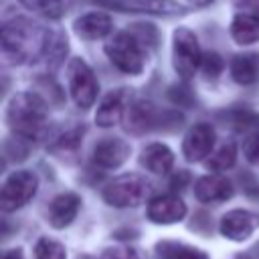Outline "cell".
<instances>
[{
    "instance_id": "5b68a950",
    "label": "cell",
    "mask_w": 259,
    "mask_h": 259,
    "mask_svg": "<svg viewBox=\"0 0 259 259\" xmlns=\"http://www.w3.org/2000/svg\"><path fill=\"white\" fill-rule=\"evenodd\" d=\"M67 77L75 105L81 109H89L97 99V81L89 65L81 59H73L67 67Z\"/></svg>"
},
{
    "instance_id": "e0dca14e",
    "label": "cell",
    "mask_w": 259,
    "mask_h": 259,
    "mask_svg": "<svg viewBox=\"0 0 259 259\" xmlns=\"http://www.w3.org/2000/svg\"><path fill=\"white\" fill-rule=\"evenodd\" d=\"M73 26H75V32L81 38L97 40V38H103V36L109 34L111 18L107 14H103V12H87L81 18H77Z\"/></svg>"
},
{
    "instance_id": "d6986e66",
    "label": "cell",
    "mask_w": 259,
    "mask_h": 259,
    "mask_svg": "<svg viewBox=\"0 0 259 259\" xmlns=\"http://www.w3.org/2000/svg\"><path fill=\"white\" fill-rule=\"evenodd\" d=\"M231 36L239 45H251L259 40V14L239 12L231 22Z\"/></svg>"
},
{
    "instance_id": "ffe728a7",
    "label": "cell",
    "mask_w": 259,
    "mask_h": 259,
    "mask_svg": "<svg viewBox=\"0 0 259 259\" xmlns=\"http://www.w3.org/2000/svg\"><path fill=\"white\" fill-rule=\"evenodd\" d=\"M231 77L239 85H253L259 77V57L257 55H237L231 61Z\"/></svg>"
},
{
    "instance_id": "f546056e",
    "label": "cell",
    "mask_w": 259,
    "mask_h": 259,
    "mask_svg": "<svg viewBox=\"0 0 259 259\" xmlns=\"http://www.w3.org/2000/svg\"><path fill=\"white\" fill-rule=\"evenodd\" d=\"M81 259H91V257H81Z\"/></svg>"
},
{
    "instance_id": "52a82bcc",
    "label": "cell",
    "mask_w": 259,
    "mask_h": 259,
    "mask_svg": "<svg viewBox=\"0 0 259 259\" xmlns=\"http://www.w3.org/2000/svg\"><path fill=\"white\" fill-rule=\"evenodd\" d=\"M36 186H38V180L28 170H18V172L10 174L0 192V208L4 212H12V210L24 206L34 196Z\"/></svg>"
},
{
    "instance_id": "f1b7e54d",
    "label": "cell",
    "mask_w": 259,
    "mask_h": 259,
    "mask_svg": "<svg viewBox=\"0 0 259 259\" xmlns=\"http://www.w3.org/2000/svg\"><path fill=\"white\" fill-rule=\"evenodd\" d=\"M192 4H196V6H204V4H210L212 0H190Z\"/></svg>"
},
{
    "instance_id": "3957f363",
    "label": "cell",
    "mask_w": 259,
    "mask_h": 259,
    "mask_svg": "<svg viewBox=\"0 0 259 259\" xmlns=\"http://www.w3.org/2000/svg\"><path fill=\"white\" fill-rule=\"evenodd\" d=\"M107 59L127 75H140L144 71V51L142 45L130 32H113L105 42Z\"/></svg>"
},
{
    "instance_id": "4fadbf2b",
    "label": "cell",
    "mask_w": 259,
    "mask_h": 259,
    "mask_svg": "<svg viewBox=\"0 0 259 259\" xmlns=\"http://www.w3.org/2000/svg\"><path fill=\"white\" fill-rule=\"evenodd\" d=\"M160 121H164V115L148 101H138L130 107L127 117H125V127L127 132L134 134H142V132H150L152 127H158Z\"/></svg>"
},
{
    "instance_id": "8992f818",
    "label": "cell",
    "mask_w": 259,
    "mask_h": 259,
    "mask_svg": "<svg viewBox=\"0 0 259 259\" xmlns=\"http://www.w3.org/2000/svg\"><path fill=\"white\" fill-rule=\"evenodd\" d=\"M202 55L198 49V40L194 32L188 28H176L174 30V49H172V63L176 73L182 79H190L194 71L200 67Z\"/></svg>"
},
{
    "instance_id": "30bf717a",
    "label": "cell",
    "mask_w": 259,
    "mask_h": 259,
    "mask_svg": "<svg viewBox=\"0 0 259 259\" xmlns=\"http://www.w3.org/2000/svg\"><path fill=\"white\" fill-rule=\"evenodd\" d=\"M186 214V204L182 202L180 196L176 194H162V196H154L148 204V219L152 223H160V225H170V223H178L182 221Z\"/></svg>"
},
{
    "instance_id": "8fae6325",
    "label": "cell",
    "mask_w": 259,
    "mask_h": 259,
    "mask_svg": "<svg viewBox=\"0 0 259 259\" xmlns=\"http://www.w3.org/2000/svg\"><path fill=\"white\" fill-rule=\"evenodd\" d=\"M103 4L117 8V10H130V12H144V14H182L184 6H180L174 0H101Z\"/></svg>"
},
{
    "instance_id": "9c48e42d",
    "label": "cell",
    "mask_w": 259,
    "mask_h": 259,
    "mask_svg": "<svg viewBox=\"0 0 259 259\" xmlns=\"http://www.w3.org/2000/svg\"><path fill=\"white\" fill-rule=\"evenodd\" d=\"M257 227H259V214L251 212V210H245V208L229 210L221 219V233L231 241L249 239L255 233Z\"/></svg>"
},
{
    "instance_id": "484cf974",
    "label": "cell",
    "mask_w": 259,
    "mask_h": 259,
    "mask_svg": "<svg viewBox=\"0 0 259 259\" xmlns=\"http://www.w3.org/2000/svg\"><path fill=\"white\" fill-rule=\"evenodd\" d=\"M243 152H245V158H247L251 164L259 166V134L247 138V142L243 144Z\"/></svg>"
},
{
    "instance_id": "ba28073f",
    "label": "cell",
    "mask_w": 259,
    "mask_h": 259,
    "mask_svg": "<svg viewBox=\"0 0 259 259\" xmlns=\"http://www.w3.org/2000/svg\"><path fill=\"white\" fill-rule=\"evenodd\" d=\"M212 146H214V130L208 123H196L186 132L182 142V152L186 160L198 162L212 154Z\"/></svg>"
},
{
    "instance_id": "d4e9b609",
    "label": "cell",
    "mask_w": 259,
    "mask_h": 259,
    "mask_svg": "<svg viewBox=\"0 0 259 259\" xmlns=\"http://www.w3.org/2000/svg\"><path fill=\"white\" fill-rule=\"evenodd\" d=\"M200 67H202V73H204L206 79H217V77L223 73L225 63H223V59H221L217 53L210 51V53H204V55H202Z\"/></svg>"
},
{
    "instance_id": "7c38bea8",
    "label": "cell",
    "mask_w": 259,
    "mask_h": 259,
    "mask_svg": "<svg viewBox=\"0 0 259 259\" xmlns=\"http://www.w3.org/2000/svg\"><path fill=\"white\" fill-rule=\"evenodd\" d=\"M194 196L204 204L223 202L233 196V184L225 176H219V174L200 176L194 182Z\"/></svg>"
},
{
    "instance_id": "44dd1931",
    "label": "cell",
    "mask_w": 259,
    "mask_h": 259,
    "mask_svg": "<svg viewBox=\"0 0 259 259\" xmlns=\"http://www.w3.org/2000/svg\"><path fill=\"white\" fill-rule=\"evenodd\" d=\"M158 259H208V255L196 247L174 243V241H162L156 245Z\"/></svg>"
},
{
    "instance_id": "2e32d148",
    "label": "cell",
    "mask_w": 259,
    "mask_h": 259,
    "mask_svg": "<svg viewBox=\"0 0 259 259\" xmlns=\"http://www.w3.org/2000/svg\"><path fill=\"white\" fill-rule=\"evenodd\" d=\"M140 162L144 168H148L154 174H168L174 166V154L166 144H150L142 150Z\"/></svg>"
},
{
    "instance_id": "ac0fdd59",
    "label": "cell",
    "mask_w": 259,
    "mask_h": 259,
    "mask_svg": "<svg viewBox=\"0 0 259 259\" xmlns=\"http://www.w3.org/2000/svg\"><path fill=\"white\" fill-rule=\"evenodd\" d=\"M123 115V91H111L107 93L95 113V123L99 127H111L115 125Z\"/></svg>"
},
{
    "instance_id": "7a4b0ae2",
    "label": "cell",
    "mask_w": 259,
    "mask_h": 259,
    "mask_svg": "<svg viewBox=\"0 0 259 259\" xmlns=\"http://www.w3.org/2000/svg\"><path fill=\"white\" fill-rule=\"evenodd\" d=\"M10 130L22 138H38L47 123V103L34 93H16L6 107Z\"/></svg>"
},
{
    "instance_id": "83f0119b",
    "label": "cell",
    "mask_w": 259,
    "mask_h": 259,
    "mask_svg": "<svg viewBox=\"0 0 259 259\" xmlns=\"http://www.w3.org/2000/svg\"><path fill=\"white\" fill-rule=\"evenodd\" d=\"M2 259H24L20 249H8L2 253Z\"/></svg>"
},
{
    "instance_id": "9a60e30c",
    "label": "cell",
    "mask_w": 259,
    "mask_h": 259,
    "mask_svg": "<svg viewBox=\"0 0 259 259\" xmlns=\"http://www.w3.org/2000/svg\"><path fill=\"white\" fill-rule=\"evenodd\" d=\"M127 156H130V146L117 138L101 140L93 150V162L101 168H117L127 160Z\"/></svg>"
},
{
    "instance_id": "cb8c5ba5",
    "label": "cell",
    "mask_w": 259,
    "mask_h": 259,
    "mask_svg": "<svg viewBox=\"0 0 259 259\" xmlns=\"http://www.w3.org/2000/svg\"><path fill=\"white\" fill-rule=\"evenodd\" d=\"M34 259H67V253L61 243L42 237L34 245Z\"/></svg>"
},
{
    "instance_id": "5bb4252c",
    "label": "cell",
    "mask_w": 259,
    "mask_h": 259,
    "mask_svg": "<svg viewBox=\"0 0 259 259\" xmlns=\"http://www.w3.org/2000/svg\"><path fill=\"white\" fill-rule=\"evenodd\" d=\"M79 206H81V198L75 192H63L55 196L49 204V223L55 229H65L77 217Z\"/></svg>"
},
{
    "instance_id": "7402d4cb",
    "label": "cell",
    "mask_w": 259,
    "mask_h": 259,
    "mask_svg": "<svg viewBox=\"0 0 259 259\" xmlns=\"http://www.w3.org/2000/svg\"><path fill=\"white\" fill-rule=\"evenodd\" d=\"M237 160V146L233 142H225L219 146L217 152H212L208 158H206V166L214 172H221V170H229Z\"/></svg>"
},
{
    "instance_id": "603a6c76",
    "label": "cell",
    "mask_w": 259,
    "mask_h": 259,
    "mask_svg": "<svg viewBox=\"0 0 259 259\" xmlns=\"http://www.w3.org/2000/svg\"><path fill=\"white\" fill-rule=\"evenodd\" d=\"M20 4L32 12H38L47 18H61L65 6L63 0H20Z\"/></svg>"
},
{
    "instance_id": "277c9868",
    "label": "cell",
    "mask_w": 259,
    "mask_h": 259,
    "mask_svg": "<svg viewBox=\"0 0 259 259\" xmlns=\"http://www.w3.org/2000/svg\"><path fill=\"white\" fill-rule=\"evenodd\" d=\"M150 194V184L146 178L138 174H123L113 178L103 188V200L111 206L125 208V206H138L144 202Z\"/></svg>"
},
{
    "instance_id": "6da1fadb",
    "label": "cell",
    "mask_w": 259,
    "mask_h": 259,
    "mask_svg": "<svg viewBox=\"0 0 259 259\" xmlns=\"http://www.w3.org/2000/svg\"><path fill=\"white\" fill-rule=\"evenodd\" d=\"M51 32L28 18H12L2 26L4 55L14 63H34L47 53Z\"/></svg>"
},
{
    "instance_id": "4316f807",
    "label": "cell",
    "mask_w": 259,
    "mask_h": 259,
    "mask_svg": "<svg viewBox=\"0 0 259 259\" xmlns=\"http://www.w3.org/2000/svg\"><path fill=\"white\" fill-rule=\"evenodd\" d=\"M103 259H140L132 247H109L103 251Z\"/></svg>"
}]
</instances>
